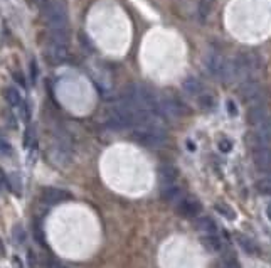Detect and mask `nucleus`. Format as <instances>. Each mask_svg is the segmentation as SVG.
<instances>
[{"label":"nucleus","instance_id":"obj_1","mask_svg":"<svg viewBox=\"0 0 271 268\" xmlns=\"http://www.w3.org/2000/svg\"><path fill=\"white\" fill-rule=\"evenodd\" d=\"M44 17L49 27V42L68 46V5L64 0H47L44 5Z\"/></svg>","mask_w":271,"mask_h":268},{"label":"nucleus","instance_id":"obj_2","mask_svg":"<svg viewBox=\"0 0 271 268\" xmlns=\"http://www.w3.org/2000/svg\"><path fill=\"white\" fill-rule=\"evenodd\" d=\"M133 140L140 145L157 149V147H162L165 143V133L162 126L157 123L147 126H136V130L133 132Z\"/></svg>","mask_w":271,"mask_h":268},{"label":"nucleus","instance_id":"obj_3","mask_svg":"<svg viewBox=\"0 0 271 268\" xmlns=\"http://www.w3.org/2000/svg\"><path fill=\"white\" fill-rule=\"evenodd\" d=\"M108 126L111 130H123L130 128V126H136V110H133L132 107H128V105H125L121 101L120 105H116L113 111L110 113Z\"/></svg>","mask_w":271,"mask_h":268},{"label":"nucleus","instance_id":"obj_4","mask_svg":"<svg viewBox=\"0 0 271 268\" xmlns=\"http://www.w3.org/2000/svg\"><path fill=\"white\" fill-rule=\"evenodd\" d=\"M157 113L167 116V118H179V116L187 113V108L174 98H162V100H158Z\"/></svg>","mask_w":271,"mask_h":268},{"label":"nucleus","instance_id":"obj_5","mask_svg":"<svg viewBox=\"0 0 271 268\" xmlns=\"http://www.w3.org/2000/svg\"><path fill=\"white\" fill-rule=\"evenodd\" d=\"M241 96L246 101H253L255 105H259L263 98V90L256 81H246L241 86Z\"/></svg>","mask_w":271,"mask_h":268},{"label":"nucleus","instance_id":"obj_6","mask_svg":"<svg viewBox=\"0 0 271 268\" xmlns=\"http://www.w3.org/2000/svg\"><path fill=\"white\" fill-rule=\"evenodd\" d=\"M177 213L185 218H194L200 213V203L194 197H182L177 203Z\"/></svg>","mask_w":271,"mask_h":268},{"label":"nucleus","instance_id":"obj_7","mask_svg":"<svg viewBox=\"0 0 271 268\" xmlns=\"http://www.w3.org/2000/svg\"><path fill=\"white\" fill-rule=\"evenodd\" d=\"M253 157H255V164L258 165L261 171L271 172V149L270 147H256Z\"/></svg>","mask_w":271,"mask_h":268},{"label":"nucleus","instance_id":"obj_8","mask_svg":"<svg viewBox=\"0 0 271 268\" xmlns=\"http://www.w3.org/2000/svg\"><path fill=\"white\" fill-rule=\"evenodd\" d=\"M42 199H44V203H47V204H59V203H62V201L71 199V194L62 191V189L45 188L44 191H42Z\"/></svg>","mask_w":271,"mask_h":268},{"label":"nucleus","instance_id":"obj_9","mask_svg":"<svg viewBox=\"0 0 271 268\" xmlns=\"http://www.w3.org/2000/svg\"><path fill=\"white\" fill-rule=\"evenodd\" d=\"M248 118H249V122H251L253 125H256V126L263 125V123H266V122H270V120H271L270 113H268V108H266L263 103L255 105V107L249 110Z\"/></svg>","mask_w":271,"mask_h":268},{"label":"nucleus","instance_id":"obj_10","mask_svg":"<svg viewBox=\"0 0 271 268\" xmlns=\"http://www.w3.org/2000/svg\"><path fill=\"white\" fill-rule=\"evenodd\" d=\"M182 191L179 186L175 184H170V186H164V189H162V199L167 201V203H179V201L182 199Z\"/></svg>","mask_w":271,"mask_h":268},{"label":"nucleus","instance_id":"obj_11","mask_svg":"<svg viewBox=\"0 0 271 268\" xmlns=\"http://www.w3.org/2000/svg\"><path fill=\"white\" fill-rule=\"evenodd\" d=\"M197 228L204 235H217V224L209 216H202L197 220Z\"/></svg>","mask_w":271,"mask_h":268},{"label":"nucleus","instance_id":"obj_12","mask_svg":"<svg viewBox=\"0 0 271 268\" xmlns=\"http://www.w3.org/2000/svg\"><path fill=\"white\" fill-rule=\"evenodd\" d=\"M182 86H184V90L187 91L189 95H194V96L202 93V83H200L197 78H187Z\"/></svg>","mask_w":271,"mask_h":268},{"label":"nucleus","instance_id":"obj_13","mask_svg":"<svg viewBox=\"0 0 271 268\" xmlns=\"http://www.w3.org/2000/svg\"><path fill=\"white\" fill-rule=\"evenodd\" d=\"M177 179V171L170 165L160 169V181L164 182V186H170L174 184V181Z\"/></svg>","mask_w":271,"mask_h":268},{"label":"nucleus","instance_id":"obj_14","mask_svg":"<svg viewBox=\"0 0 271 268\" xmlns=\"http://www.w3.org/2000/svg\"><path fill=\"white\" fill-rule=\"evenodd\" d=\"M202 245L209 252H219L221 250V241L217 238V235H204L202 236Z\"/></svg>","mask_w":271,"mask_h":268},{"label":"nucleus","instance_id":"obj_15","mask_svg":"<svg viewBox=\"0 0 271 268\" xmlns=\"http://www.w3.org/2000/svg\"><path fill=\"white\" fill-rule=\"evenodd\" d=\"M5 98H7V101L12 105V107H19V105L22 103V98H20L19 91H17L15 88H7Z\"/></svg>","mask_w":271,"mask_h":268},{"label":"nucleus","instance_id":"obj_16","mask_svg":"<svg viewBox=\"0 0 271 268\" xmlns=\"http://www.w3.org/2000/svg\"><path fill=\"white\" fill-rule=\"evenodd\" d=\"M216 211L217 213L221 214V216H224V218H227V220H236V213H234V209H232L231 206H227V204H224V203H217L216 204Z\"/></svg>","mask_w":271,"mask_h":268},{"label":"nucleus","instance_id":"obj_17","mask_svg":"<svg viewBox=\"0 0 271 268\" xmlns=\"http://www.w3.org/2000/svg\"><path fill=\"white\" fill-rule=\"evenodd\" d=\"M238 243L241 245V248L244 250L246 253H249V255L256 253V245H255V243H253L249 238H246V236L239 235V236H238Z\"/></svg>","mask_w":271,"mask_h":268},{"label":"nucleus","instance_id":"obj_18","mask_svg":"<svg viewBox=\"0 0 271 268\" xmlns=\"http://www.w3.org/2000/svg\"><path fill=\"white\" fill-rule=\"evenodd\" d=\"M256 189H258L261 194H268L271 196V177H266V179H261V181H258V184H256Z\"/></svg>","mask_w":271,"mask_h":268},{"label":"nucleus","instance_id":"obj_19","mask_svg":"<svg viewBox=\"0 0 271 268\" xmlns=\"http://www.w3.org/2000/svg\"><path fill=\"white\" fill-rule=\"evenodd\" d=\"M14 239H15L17 243H22L24 241V231L20 226H15L14 228Z\"/></svg>","mask_w":271,"mask_h":268},{"label":"nucleus","instance_id":"obj_20","mask_svg":"<svg viewBox=\"0 0 271 268\" xmlns=\"http://www.w3.org/2000/svg\"><path fill=\"white\" fill-rule=\"evenodd\" d=\"M231 149H232V143L229 142V140H221V142H219V150H221V152H229Z\"/></svg>","mask_w":271,"mask_h":268},{"label":"nucleus","instance_id":"obj_21","mask_svg":"<svg viewBox=\"0 0 271 268\" xmlns=\"http://www.w3.org/2000/svg\"><path fill=\"white\" fill-rule=\"evenodd\" d=\"M200 105H202V107H212L214 100L211 96H202L200 98Z\"/></svg>","mask_w":271,"mask_h":268},{"label":"nucleus","instance_id":"obj_22","mask_svg":"<svg viewBox=\"0 0 271 268\" xmlns=\"http://www.w3.org/2000/svg\"><path fill=\"white\" fill-rule=\"evenodd\" d=\"M49 268H68V267L61 265V263H56V262H52L51 265H49Z\"/></svg>","mask_w":271,"mask_h":268},{"label":"nucleus","instance_id":"obj_23","mask_svg":"<svg viewBox=\"0 0 271 268\" xmlns=\"http://www.w3.org/2000/svg\"><path fill=\"white\" fill-rule=\"evenodd\" d=\"M227 107H229V111L232 115H236V108H234V105H232V101H229V103H227Z\"/></svg>","mask_w":271,"mask_h":268},{"label":"nucleus","instance_id":"obj_24","mask_svg":"<svg viewBox=\"0 0 271 268\" xmlns=\"http://www.w3.org/2000/svg\"><path fill=\"white\" fill-rule=\"evenodd\" d=\"M15 79L19 81V83L22 84V86H24V84H26V83H24V79H22V76H20V73H19V75H15Z\"/></svg>","mask_w":271,"mask_h":268},{"label":"nucleus","instance_id":"obj_25","mask_svg":"<svg viewBox=\"0 0 271 268\" xmlns=\"http://www.w3.org/2000/svg\"><path fill=\"white\" fill-rule=\"evenodd\" d=\"M224 268H239L238 265H236V263L234 262H231V263H227V265L226 267H224Z\"/></svg>","mask_w":271,"mask_h":268},{"label":"nucleus","instance_id":"obj_26","mask_svg":"<svg viewBox=\"0 0 271 268\" xmlns=\"http://www.w3.org/2000/svg\"><path fill=\"white\" fill-rule=\"evenodd\" d=\"M266 214H268V218H270V220H271V204H270V206H268V209H266Z\"/></svg>","mask_w":271,"mask_h":268},{"label":"nucleus","instance_id":"obj_27","mask_svg":"<svg viewBox=\"0 0 271 268\" xmlns=\"http://www.w3.org/2000/svg\"><path fill=\"white\" fill-rule=\"evenodd\" d=\"M0 255H3V246H2V241H0Z\"/></svg>","mask_w":271,"mask_h":268}]
</instances>
